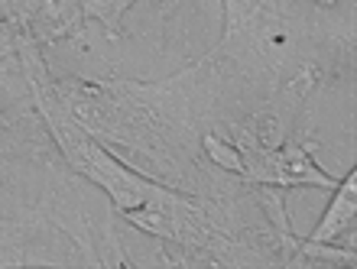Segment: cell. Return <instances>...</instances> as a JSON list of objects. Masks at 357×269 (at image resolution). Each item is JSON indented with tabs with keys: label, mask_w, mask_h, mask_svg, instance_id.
Returning a JSON list of instances; mask_svg holds the SVG:
<instances>
[{
	"label": "cell",
	"mask_w": 357,
	"mask_h": 269,
	"mask_svg": "<svg viewBox=\"0 0 357 269\" xmlns=\"http://www.w3.org/2000/svg\"><path fill=\"white\" fill-rule=\"evenodd\" d=\"M244 178L260 182V185H319V188H338L335 178H328L315 162L309 159V153L302 146H286L260 153V156L247 159Z\"/></svg>",
	"instance_id": "obj_1"
},
{
	"label": "cell",
	"mask_w": 357,
	"mask_h": 269,
	"mask_svg": "<svg viewBox=\"0 0 357 269\" xmlns=\"http://www.w3.org/2000/svg\"><path fill=\"white\" fill-rule=\"evenodd\" d=\"M357 176L351 172L344 182L338 185V195H335V201H331L328 214L321 217V224L315 227V233H312V243H328L335 240L341 231H344V224L354 217V208H357Z\"/></svg>",
	"instance_id": "obj_2"
},
{
	"label": "cell",
	"mask_w": 357,
	"mask_h": 269,
	"mask_svg": "<svg viewBox=\"0 0 357 269\" xmlns=\"http://www.w3.org/2000/svg\"><path fill=\"white\" fill-rule=\"evenodd\" d=\"M205 149H208V156L215 159L218 166H225L227 172H237V176H244L247 166H244V156L237 153V146H231V143H225L221 137H215V133H205Z\"/></svg>",
	"instance_id": "obj_3"
},
{
	"label": "cell",
	"mask_w": 357,
	"mask_h": 269,
	"mask_svg": "<svg viewBox=\"0 0 357 269\" xmlns=\"http://www.w3.org/2000/svg\"><path fill=\"white\" fill-rule=\"evenodd\" d=\"M82 3H85L88 17H98L111 33H117V29H121L123 10L130 7L133 0H82Z\"/></svg>",
	"instance_id": "obj_4"
},
{
	"label": "cell",
	"mask_w": 357,
	"mask_h": 269,
	"mask_svg": "<svg viewBox=\"0 0 357 269\" xmlns=\"http://www.w3.org/2000/svg\"><path fill=\"white\" fill-rule=\"evenodd\" d=\"M227 7V29H225V39H221V46H225L227 39L234 36L237 29L244 26L247 20H254L260 13V0H225Z\"/></svg>",
	"instance_id": "obj_5"
},
{
	"label": "cell",
	"mask_w": 357,
	"mask_h": 269,
	"mask_svg": "<svg viewBox=\"0 0 357 269\" xmlns=\"http://www.w3.org/2000/svg\"><path fill=\"white\" fill-rule=\"evenodd\" d=\"M10 49H13V29H7V26H0V59L7 56Z\"/></svg>",
	"instance_id": "obj_6"
}]
</instances>
